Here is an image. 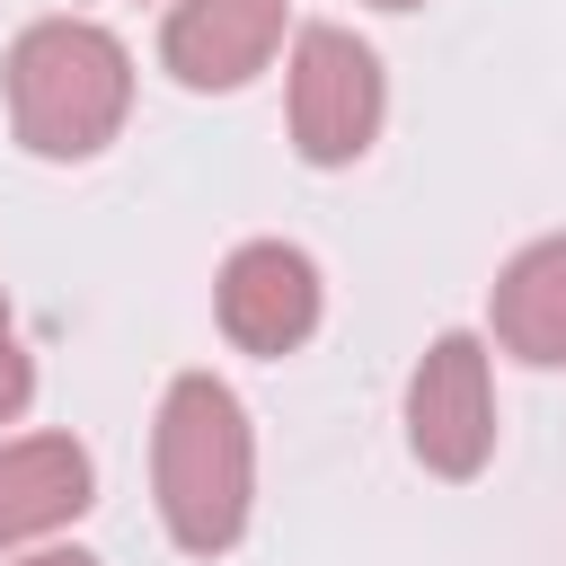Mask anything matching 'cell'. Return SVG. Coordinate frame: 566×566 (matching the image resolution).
Returning a JSON list of instances; mask_svg holds the SVG:
<instances>
[{
    "instance_id": "cell-2",
    "label": "cell",
    "mask_w": 566,
    "mask_h": 566,
    "mask_svg": "<svg viewBox=\"0 0 566 566\" xmlns=\"http://www.w3.org/2000/svg\"><path fill=\"white\" fill-rule=\"evenodd\" d=\"M133 115V53L97 18H35L9 44V124L35 159H97Z\"/></svg>"
},
{
    "instance_id": "cell-6",
    "label": "cell",
    "mask_w": 566,
    "mask_h": 566,
    "mask_svg": "<svg viewBox=\"0 0 566 566\" xmlns=\"http://www.w3.org/2000/svg\"><path fill=\"white\" fill-rule=\"evenodd\" d=\"M292 0H177L159 27V62L177 88H248L283 44Z\"/></svg>"
},
{
    "instance_id": "cell-11",
    "label": "cell",
    "mask_w": 566,
    "mask_h": 566,
    "mask_svg": "<svg viewBox=\"0 0 566 566\" xmlns=\"http://www.w3.org/2000/svg\"><path fill=\"white\" fill-rule=\"evenodd\" d=\"M371 9H424V0H371Z\"/></svg>"
},
{
    "instance_id": "cell-1",
    "label": "cell",
    "mask_w": 566,
    "mask_h": 566,
    "mask_svg": "<svg viewBox=\"0 0 566 566\" xmlns=\"http://www.w3.org/2000/svg\"><path fill=\"white\" fill-rule=\"evenodd\" d=\"M150 486H159V522L186 557H221L248 531L256 504V433L230 380L212 371H177L150 424Z\"/></svg>"
},
{
    "instance_id": "cell-3",
    "label": "cell",
    "mask_w": 566,
    "mask_h": 566,
    "mask_svg": "<svg viewBox=\"0 0 566 566\" xmlns=\"http://www.w3.org/2000/svg\"><path fill=\"white\" fill-rule=\"evenodd\" d=\"M389 88H380V53L345 27H301L292 44V150L310 168H354L380 142Z\"/></svg>"
},
{
    "instance_id": "cell-5",
    "label": "cell",
    "mask_w": 566,
    "mask_h": 566,
    "mask_svg": "<svg viewBox=\"0 0 566 566\" xmlns=\"http://www.w3.org/2000/svg\"><path fill=\"white\" fill-rule=\"evenodd\" d=\"M212 310H221V336L239 354H292L318 327V265L292 239H248V248L221 256Z\"/></svg>"
},
{
    "instance_id": "cell-7",
    "label": "cell",
    "mask_w": 566,
    "mask_h": 566,
    "mask_svg": "<svg viewBox=\"0 0 566 566\" xmlns=\"http://www.w3.org/2000/svg\"><path fill=\"white\" fill-rule=\"evenodd\" d=\"M97 495V469L71 433H18L0 442V548H27L62 522H80Z\"/></svg>"
},
{
    "instance_id": "cell-10",
    "label": "cell",
    "mask_w": 566,
    "mask_h": 566,
    "mask_svg": "<svg viewBox=\"0 0 566 566\" xmlns=\"http://www.w3.org/2000/svg\"><path fill=\"white\" fill-rule=\"evenodd\" d=\"M9 566H97L88 548H35V557H9Z\"/></svg>"
},
{
    "instance_id": "cell-4",
    "label": "cell",
    "mask_w": 566,
    "mask_h": 566,
    "mask_svg": "<svg viewBox=\"0 0 566 566\" xmlns=\"http://www.w3.org/2000/svg\"><path fill=\"white\" fill-rule=\"evenodd\" d=\"M407 451L433 478H478L495 451V380H486V345L469 327L433 336L424 363L407 371Z\"/></svg>"
},
{
    "instance_id": "cell-9",
    "label": "cell",
    "mask_w": 566,
    "mask_h": 566,
    "mask_svg": "<svg viewBox=\"0 0 566 566\" xmlns=\"http://www.w3.org/2000/svg\"><path fill=\"white\" fill-rule=\"evenodd\" d=\"M27 398H35V363H27L18 318H9V292H0V424H18V416H27Z\"/></svg>"
},
{
    "instance_id": "cell-8",
    "label": "cell",
    "mask_w": 566,
    "mask_h": 566,
    "mask_svg": "<svg viewBox=\"0 0 566 566\" xmlns=\"http://www.w3.org/2000/svg\"><path fill=\"white\" fill-rule=\"evenodd\" d=\"M495 345L557 371L566 363V230L531 239L504 274H495Z\"/></svg>"
}]
</instances>
